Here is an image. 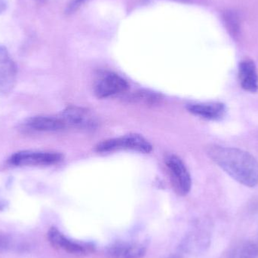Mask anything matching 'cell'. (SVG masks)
Listing matches in <instances>:
<instances>
[{
  "label": "cell",
  "mask_w": 258,
  "mask_h": 258,
  "mask_svg": "<svg viewBox=\"0 0 258 258\" xmlns=\"http://www.w3.org/2000/svg\"><path fill=\"white\" fill-rule=\"evenodd\" d=\"M7 203L5 201H0V211L5 210L7 207Z\"/></svg>",
  "instance_id": "19"
},
{
  "label": "cell",
  "mask_w": 258,
  "mask_h": 258,
  "mask_svg": "<svg viewBox=\"0 0 258 258\" xmlns=\"http://www.w3.org/2000/svg\"><path fill=\"white\" fill-rule=\"evenodd\" d=\"M229 258H258V234L233 248Z\"/></svg>",
  "instance_id": "13"
},
{
  "label": "cell",
  "mask_w": 258,
  "mask_h": 258,
  "mask_svg": "<svg viewBox=\"0 0 258 258\" xmlns=\"http://www.w3.org/2000/svg\"><path fill=\"white\" fill-rule=\"evenodd\" d=\"M47 236L48 242L53 248L74 257H86L93 254L96 250V246L93 242L71 239L56 227H51Z\"/></svg>",
  "instance_id": "2"
},
{
  "label": "cell",
  "mask_w": 258,
  "mask_h": 258,
  "mask_svg": "<svg viewBox=\"0 0 258 258\" xmlns=\"http://www.w3.org/2000/svg\"><path fill=\"white\" fill-rule=\"evenodd\" d=\"M60 116L64 121L67 127L92 129L95 128L97 125V120L93 114L83 107H68L62 112Z\"/></svg>",
  "instance_id": "9"
},
{
  "label": "cell",
  "mask_w": 258,
  "mask_h": 258,
  "mask_svg": "<svg viewBox=\"0 0 258 258\" xmlns=\"http://www.w3.org/2000/svg\"><path fill=\"white\" fill-rule=\"evenodd\" d=\"M126 80L114 73H105L100 77L95 86V94L99 98H108L126 92Z\"/></svg>",
  "instance_id": "7"
},
{
  "label": "cell",
  "mask_w": 258,
  "mask_h": 258,
  "mask_svg": "<svg viewBox=\"0 0 258 258\" xmlns=\"http://www.w3.org/2000/svg\"><path fill=\"white\" fill-rule=\"evenodd\" d=\"M27 126L37 132H59L67 128L66 124L60 116H38L31 118L27 122Z\"/></svg>",
  "instance_id": "11"
},
{
  "label": "cell",
  "mask_w": 258,
  "mask_h": 258,
  "mask_svg": "<svg viewBox=\"0 0 258 258\" xmlns=\"http://www.w3.org/2000/svg\"><path fill=\"white\" fill-rule=\"evenodd\" d=\"M205 228H197L196 231L189 235L187 241H186L185 248L189 249L203 250L207 248L210 242V233Z\"/></svg>",
  "instance_id": "14"
},
{
  "label": "cell",
  "mask_w": 258,
  "mask_h": 258,
  "mask_svg": "<svg viewBox=\"0 0 258 258\" xmlns=\"http://www.w3.org/2000/svg\"><path fill=\"white\" fill-rule=\"evenodd\" d=\"M8 7L7 0H0V15L6 12Z\"/></svg>",
  "instance_id": "18"
},
{
  "label": "cell",
  "mask_w": 258,
  "mask_h": 258,
  "mask_svg": "<svg viewBox=\"0 0 258 258\" xmlns=\"http://www.w3.org/2000/svg\"><path fill=\"white\" fill-rule=\"evenodd\" d=\"M23 248L21 245L15 243V240L11 235L0 232V252H6L11 250Z\"/></svg>",
  "instance_id": "16"
},
{
  "label": "cell",
  "mask_w": 258,
  "mask_h": 258,
  "mask_svg": "<svg viewBox=\"0 0 258 258\" xmlns=\"http://www.w3.org/2000/svg\"><path fill=\"white\" fill-rule=\"evenodd\" d=\"M207 154L230 177L244 186L258 184V162L250 153L233 147L209 146Z\"/></svg>",
  "instance_id": "1"
},
{
  "label": "cell",
  "mask_w": 258,
  "mask_h": 258,
  "mask_svg": "<svg viewBox=\"0 0 258 258\" xmlns=\"http://www.w3.org/2000/svg\"><path fill=\"white\" fill-rule=\"evenodd\" d=\"M86 1V0H71V2L67 6L65 13L67 15H72V14L75 13Z\"/></svg>",
  "instance_id": "17"
},
{
  "label": "cell",
  "mask_w": 258,
  "mask_h": 258,
  "mask_svg": "<svg viewBox=\"0 0 258 258\" xmlns=\"http://www.w3.org/2000/svg\"><path fill=\"white\" fill-rule=\"evenodd\" d=\"M35 1L40 2V3H43V2L47 1V0H35Z\"/></svg>",
  "instance_id": "20"
},
{
  "label": "cell",
  "mask_w": 258,
  "mask_h": 258,
  "mask_svg": "<svg viewBox=\"0 0 258 258\" xmlns=\"http://www.w3.org/2000/svg\"><path fill=\"white\" fill-rule=\"evenodd\" d=\"M153 150L150 143L144 137L130 134L119 138L106 140L95 147L98 153H110L117 150H132L138 153H149Z\"/></svg>",
  "instance_id": "3"
},
{
  "label": "cell",
  "mask_w": 258,
  "mask_h": 258,
  "mask_svg": "<svg viewBox=\"0 0 258 258\" xmlns=\"http://www.w3.org/2000/svg\"><path fill=\"white\" fill-rule=\"evenodd\" d=\"M239 77L241 86L247 92H254L258 90V76L255 63L251 60L240 62L239 66Z\"/></svg>",
  "instance_id": "12"
},
{
  "label": "cell",
  "mask_w": 258,
  "mask_h": 258,
  "mask_svg": "<svg viewBox=\"0 0 258 258\" xmlns=\"http://www.w3.org/2000/svg\"><path fill=\"white\" fill-rule=\"evenodd\" d=\"M189 113L195 116L209 120H218L225 116L227 108L222 103L189 104L187 106Z\"/></svg>",
  "instance_id": "10"
},
{
  "label": "cell",
  "mask_w": 258,
  "mask_h": 258,
  "mask_svg": "<svg viewBox=\"0 0 258 258\" xmlns=\"http://www.w3.org/2000/svg\"><path fill=\"white\" fill-rule=\"evenodd\" d=\"M62 160V154L56 152L23 150L12 155L8 162L16 167H47L58 164Z\"/></svg>",
  "instance_id": "4"
},
{
  "label": "cell",
  "mask_w": 258,
  "mask_h": 258,
  "mask_svg": "<svg viewBox=\"0 0 258 258\" xmlns=\"http://www.w3.org/2000/svg\"><path fill=\"white\" fill-rule=\"evenodd\" d=\"M147 250L144 242L116 241L106 247L104 254L107 258H142Z\"/></svg>",
  "instance_id": "8"
},
{
  "label": "cell",
  "mask_w": 258,
  "mask_h": 258,
  "mask_svg": "<svg viewBox=\"0 0 258 258\" xmlns=\"http://www.w3.org/2000/svg\"><path fill=\"white\" fill-rule=\"evenodd\" d=\"M174 1H176V2H185V1H187V0H174Z\"/></svg>",
  "instance_id": "21"
},
{
  "label": "cell",
  "mask_w": 258,
  "mask_h": 258,
  "mask_svg": "<svg viewBox=\"0 0 258 258\" xmlns=\"http://www.w3.org/2000/svg\"><path fill=\"white\" fill-rule=\"evenodd\" d=\"M18 68L9 50L0 44V98L6 96L16 84Z\"/></svg>",
  "instance_id": "6"
},
{
  "label": "cell",
  "mask_w": 258,
  "mask_h": 258,
  "mask_svg": "<svg viewBox=\"0 0 258 258\" xmlns=\"http://www.w3.org/2000/svg\"><path fill=\"white\" fill-rule=\"evenodd\" d=\"M165 163L176 194L181 197L187 195L191 189L192 180L183 161L178 156L171 155L167 157Z\"/></svg>",
  "instance_id": "5"
},
{
  "label": "cell",
  "mask_w": 258,
  "mask_h": 258,
  "mask_svg": "<svg viewBox=\"0 0 258 258\" xmlns=\"http://www.w3.org/2000/svg\"><path fill=\"white\" fill-rule=\"evenodd\" d=\"M224 21L227 30L232 36H235L238 34L239 30V21L236 12L228 11L224 14Z\"/></svg>",
  "instance_id": "15"
}]
</instances>
